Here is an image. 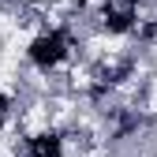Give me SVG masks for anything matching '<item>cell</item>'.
Masks as SVG:
<instances>
[{
  "label": "cell",
  "mask_w": 157,
  "mask_h": 157,
  "mask_svg": "<svg viewBox=\"0 0 157 157\" xmlns=\"http://www.w3.org/2000/svg\"><path fill=\"white\" fill-rule=\"evenodd\" d=\"M30 56H34L37 64H56V60H60V56H64V41H60V37H56V34H41V37H37V41H34Z\"/></svg>",
  "instance_id": "cell-1"
}]
</instances>
